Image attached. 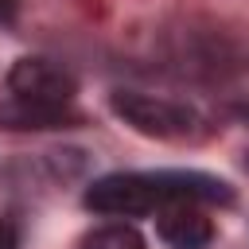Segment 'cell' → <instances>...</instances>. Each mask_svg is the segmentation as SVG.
Here are the masks:
<instances>
[{"mask_svg": "<svg viewBox=\"0 0 249 249\" xmlns=\"http://www.w3.org/2000/svg\"><path fill=\"white\" fill-rule=\"evenodd\" d=\"M93 214H117V218H136L152 210H167L179 202H233L230 183L202 175V171H117L97 183H89L82 198Z\"/></svg>", "mask_w": 249, "mask_h": 249, "instance_id": "6da1fadb", "label": "cell"}, {"mask_svg": "<svg viewBox=\"0 0 249 249\" xmlns=\"http://www.w3.org/2000/svg\"><path fill=\"white\" fill-rule=\"evenodd\" d=\"M167 62L179 74L191 78H230L249 66V47L241 35L222 31V27H187L175 31L167 43Z\"/></svg>", "mask_w": 249, "mask_h": 249, "instance_id": "7a4b0ae2", "label": "cell"}, {"mask_svg": "<svg viewBox=\"0 0 249 249\" xmlns=\"http://www.w3.org/2000/svg\"><path fill=\"white\" fill-rule=\"evenodd\" d=\"M109 109L128 128H136L140 136H152V140L187 144V140H198L206 132L202 117L191 105L167 101V97H152V93H136V89H113L109 93Z\"/></svg>", "mask_w": 249, "mask_h": 249, "instance_id": "3957f363", "label": "cell"}, {"mask_svg": "<svg viewBox=\"0 0 249 249\" xmlns=\"http://www.w3.org/2000/svg\"><path fill=\"white\" fill-rule=\"evenodd\" d=\"M8 89L12 97H31V101H54V105H70L74 101V74L62 70L51 58H19L8 70Z\"/></svg>", "mask_w": 249, "mask_h": 249, "instance_id": "277c9868", "label": "cell"}, {"mask_svg": "<svg viewBox=\"0 0 249 249\" xmlns=\"http://www.w3.org/2000/svg\"><path fill=\"white\" fill-rule=\"evenodd\" d=\"M70 124H78L74 105L31 101V97H8V101H0V128H12V132H43V128H70Z\"/></svg>", "mask_w": 249, "mask_h": 249, "instance_id": "5b68a950", "label": "cell"}, {"mask_svg": "<svg viewBox=\"0 0 249 249\" xmlns=\"http://www.w3.org/2000/svg\"><path fill=\"white\" fill-rule=\"evenodd\" d=\"M156 230L171 249H206L214 241V226L195 202H179V206L160 210Z\"/></svg>", "mask_w": 249, "mask_h": 249, "instance_id": "8992f818", "label": "cell"}, {"mask_svg": "<svg viewBox=\"0 0 249 249\" xmlns=\"http://www.w3.org/2000/svg\"><path fill=\"white\" fill-rule=\"evenodd\" d=\"M82 249H144V237L124 222H109V226H97L93 233H86Z\"/></svg>", "mask_w": 249, "mask_h": 249, "instance_id": "52a82bcc", "label": "cell"}, {"mask_svg": "<svg viewBox=\"0 0 249 249\" xmlns=\"http://www.w3.org/2000/svg\"><path fill=\"white\" fill-rule=\"evenodd\" d=\"M0 249H19V230L8 218H0Z\"/></svg>", "mask_w": 249, "mask_h": 249, "instance_id": "ba28073f", "label": "cell"}, {"mask_svg": "<svg viewBox=\"0 0 249 249\" xmlns=\"http://www.w3.org/2000/svg\"><path fill=\"white\" fill-rule=\"evenodd\" d=\"M19 12V0H0V23H12Z\"/></svg>", "mask_w": 249, "mask_h": 249, "instance_id": "9c48e42d", "label": "cell"}, {"mask_svg": "<svg viewBox=\"0 0 249 249\" xmlns=\"http://www.w3.org/2000/svg\"><path fill=\"white\" fill-rule=\"evenodd\" d=\"M233 113H237V117H241V121L249 124V105H233Z\"/></svg>", "mask_w": 249, "mask_h": 249, "instance_id": "30bf717a", "label": "cell"}, {"mask_svg": "<svg viewBox=\"0 0 249 249\" xmlns=\"http://www.w3.org/2000/svg\"><path fill=\"white\" fill-rule=\"evenodd\" d=\"M245 171H249V152H245Z\"/></svg>", "mask_w": 249, "mask_h": 249, "instance_id": "8fae6325", "label": "cell"}]
</instances>
